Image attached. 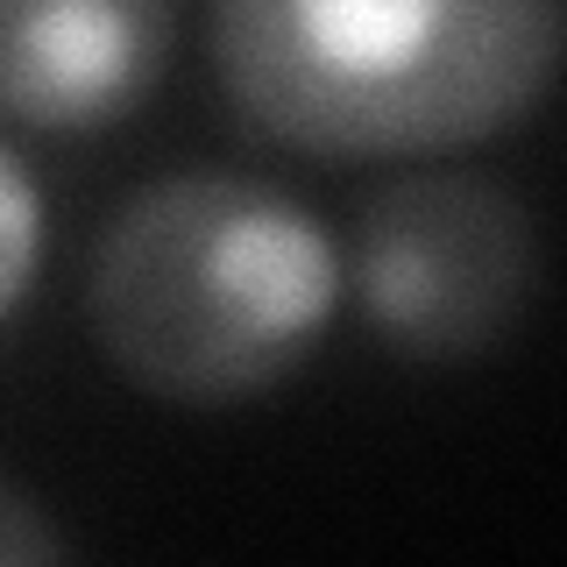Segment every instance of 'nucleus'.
Instances as JSON below:
<instances>
[{
    "label": "nucleus",
    "instance_id": "nucleus-6",
    "mask_svg": "<svg viewBox=\"0 0 567 567\" xmlns=\"http://www.w3.org/2000/svg\"><path fill=\"white\" fill-rule=\"evenodd\" d=\"M0 560L8 567H50V560H79V539L64 525L43 518V504L29 496L22 475L0 483Z\"/></svg>",
    "mask_w": 567,
    "mask_h": 567
},
{
    "label": "nucleus",
    "instance_id": "nucleus-1",
    "mask_svg": "<svg viewBox=\"0 0 567 567\" xmlns=\"http://www.w3.org/2000/svg\"><path fill=\"white\" fill-rule=\"evenodd\" d=\"M220 93L327 164H419L511 135L567 71V0H213Z\"/></svg>",
    "mask_w": 567,
    "mask_h": 567
},
{
    "label": "nucleus",
    "instance_id": "nucleus-5",
    "mask_svg": "<svg viewBox=\"0 0 567 567\" xmlns=\"http://www.w3.org/2000/svg\"><path fill=\"white\" fill-rule=\"evenodd\" d=\"M0 235H8V262H0V319L22 327L35 262H43V192H35V164L22 135L0 142Z\"/></svg>",
    "mask_w": 567,
    "mask_h": 567
},
{
    "label": "nucleus",
    "instance_id": "nucleus-3",
    "mask_svg": "<svg viewBox=\"0 0 567 567\" xmlns=\"http://www.w3.org/2000/svg\"><path fill=\"white\" fill-rule=\"evenodd\" d=\"M348 298L398 362H483L539 298L532 206L475 171L383 177L348 213Z\"/></svg>",
    "mask_w": 567,
    "mask_h": 567
},
{
    "label": "nucleus",
    "instance_id": "nucleus-4",
    "mask_svg": "<svg viewBox=\"0 0 567 567\" xmlns=\"http://www.w3.org/2000/svg\"><path fill=\"white\" fill-rule=\"evenodd\" d=\"M177 0H0V106L14 135H93L156 93Z\"/></svg>",
    "mask_w": 567,
    "mask_h": 567
},
{
    "label": "nucleus",
    "instance_id": "nucleus-2",
    "mask_svg": "<svg viewBox=\"0 0 567 567\" xmlns=\"http://www.w3.org/2000/svg\"><path fill=\"white\" fill-rule=\"evenodd\" d=\"M348 262L327 220L248 171L192 164L106 213L85 256V327L121 383L177 412L284 390L333 333Z\"/></svg>",
    "mask_w": 567,
    "mask_h": 567
}]
</instances>
